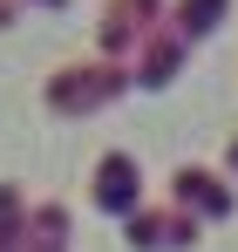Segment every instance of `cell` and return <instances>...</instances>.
<instances>
[{
    "instance_id": "obj_1",
    "label": "cell",
    "mask_w": 238,
    "mask_h": 252,
    "mask_svg": "<svg viewBox=\"0 0 238 252\" xmlns=\"http://www.w3.org/2000/svg\"><path fill=\"white\" fill-rule=\"evenodd\" d=\"M129 239H136V246H150V252H163V246H184V239H198V218L150 211V218H129Z\"/></svg>"
},
{
    "instance_id": "obj_2",
    "label": "cell",
    "mask_w": 238,
    "mask_h": 252,
    "mask_svg": "<svg viewBox=\"0 0 238 252\" xmlns=\"http://www.w3.org/2000/svg\"><path fill=\"white\" fill-rule=\"evenodd\" d=\"M122 82H129L122 68H95V82H68V75H61V82H55V109H95V102L116 95Z\"/></svg>"
},
{
    "instance_id": "obj_3",
    "label": "cell",
    "mask_w": 238,
    "mask_h": 252,
    "mask_svg": "<svg viewBox=\"0 0 238 252\" xmlns=\"http://www.w3.org/2000/svg\"><path fill=\"white\" fill-rule=\"evenodd\" d=\"M129 198H136V164H129V157H102V170H95V205L129 211Z\"/></svg>"
},
{
    "instance_id": "obj_4",
    "label": "cell",
    "mask_w": 238,
    "mask_h": 252,
    "mask_svg": "<svg viewBox=\"0 0 238 252\" xmlns=\"http://www.w3.org/2000/svg\"><path fill=\"white\" fill-rule=\"evenodd\" d=\"M150 14H157V0H116V7H109V28H102V41H109V48H122L129 34H143V28H150Z\"/></svg>"
},
{
    "instance_id": "obj_5",
    "label": "cell",
    "mask_w": 238,
    "mask_h": 252,
    "mask_svg": "<svg viewBox=\"0 0 238 252\" xmlns=\"http://www.w3.org/2000/svg\"><path fill=\"white\" fill-rule=\"evenodd\" d=\"M177 198H184V205L198 198L211 218H218V211H232V191H225V184H218L211 170H177Z\"/></svg>"
},
{
    "instance_id": "obj_6",
    "label": "cell",
    "mask_w": 238,
    "mask_h": 252,
    "mask_svg": "<svg viewBox=\"0 0 238 252\" xmlns=\"http://www.w3.org/2000/svg\"><path fill=\"white\" fill-rule=\"evenodd\" d=\"M218 14H225V0H184L177 7V34H211Z\"/></svg>"
},
{
    "instance_id": "obj_7",
    "label": "cell",
    "mask_w": 238,
    "mask_h": 252,
    "mask_svg": "<svg viewBox=\"0 0 238 252\" xmlns=\"http://www.w3.org/2000/svg\"><path fill=\"white\" fill-rule=\"evenodd\" d=\"M232 164H238V143H232Z\"/></svg>"
}]
</instances>
